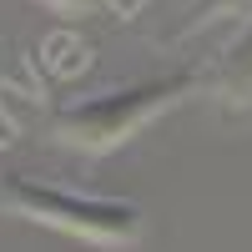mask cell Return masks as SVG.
Returning <instances> with one entry per match:
<instances>
[{
  "instance_id": "obj_5",
  "label": "cell",
  "mask_w": 252,
  "mask_h": 252,
  "mask_svg": "<svg viewBox=\"0 0 252 252\" xmlns=\"http://www.w3.org/2000/svg\"><path fill=\"white\" fill-rule=\"evenodd\" d=\"M242 5H252V0H197V10H192V20H187V31H197V26H207V20H217V15H237Z\"/></svg>"
},
{
  "instance_id": "obj_1",
  "label": "cell",
  "mask_w": 252,
  "mask_h": 252,
  "mask_svg": "<svg viewBox=\"0 0 252 252\" xmlns=\"http://www.w3.org/2000/svg\"><path fill=\"white\" fill-rule=\"evenodd\" d=\"M187 86H197L192 71H177V76H161V81H136V86H116V91H101L81 106L61 111L56 116V136L71 141V146H86V152H106V146L126 141L141 121H152L157 111L177 106L187 96Z\"/></svg>"
},
{
  "instance_id": "obj_3",
  "label": "cell",
  "mask_w": 252,
  "mask_h": 252,
  "mask_svg": "<svg viewBox=\"0 0 252 252\" xmlns=\"http://www.w3.org/2000/svg\"><path fill=\"white\" fill-rule=\"evenodd\" d=\"M217 91H222V101H232V106L252 101V31H247L242 46H232V56L217 66Z\"/></svg>"
},
{
  "instance_id": "obj_4",
  "label": "cell",
  "mask_w": 252,
  "mask_h": 252,
  "mask_svg": "<svg viewBox=\"0 0 252 252\" xmlns=\"http://www.w3.org/2000/svg\"><path fill=\"white\" fill-rule=\"evenodd\" d=\"M40 56H46V61H51V66H56L61 76H71V71H81V66L91 61L86 40H76V35H51V40H46V51H40Z\"/></svg>"
},
{
  "instance_id": "obj_6",
  "label": "cell",
  "mask_w": 252,
  "mask_h": 252,
  "mask_svg": "<svg viewBox=\"0 0 252 252\" xmlns=\"http://www.w3.org/2000/svg\"><path fill=\"white\" fill-rule=\"evenodd\" d=\"M46 5H56V10H66V15H81V10H91L96 0H46Z\"/></svg>"
},
{
  "instance_id": "obj_2",
  "label": "cell",
  "mask_w": 252,
  "mask_h": 252,
  "mask_svg": "<svg viewBox=\"0 0 252 252\" xmlns=\"http://www.w3.org/2000/svg\"><path fill=\"white\" fill-rule=\"evenodd\" d=\"M0 202L15 207L20 217H35L46 227H61L71 237H86V242H136L141 237V212L131 202H111V197H81L66 192V187H46V182H31V177H10L0 187Z\"/></svg>"
}]
</instances>
